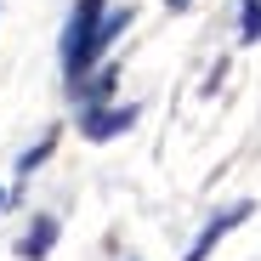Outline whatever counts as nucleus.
Segmentation results:
<instances>
[{
  "mask_svg": "<svg viewBox=\"0 0 261 261\" xmlns=\"http://www.w3.org/2000/svg\"><path fill=\"white\" fill-rule=\"evenodd\" d=\"M97 23H102V0H74L68 29H63V74H68V85H80L91 74V63L102 57L97 51Z\"/></svg>",
  "mask_w": 261,
  "mask_h": 261,
  "instance_id": "f257e3e1",
  "label": "nucleus"
},
{
  "mask_svg": "<svg viewBox=\"0 0 261 261\" xmlns=\"http://www.w3.org/2000/svg\"><path fill=\"white\" fill-rule=\"evenodd\" d=\"M137 125V108H102V102H85V114H80V137L85 142H114V137H125V130Z\"/></svg>",
  "mask_w": 261,
  "mask_h": 261,
  "instance_id": "f03ea898",
  "label": "nucleus"
},
{
  "mask_svg": "<svg viewBox=\"0 0 261 261\" xmlns=\"http://www.w3.org/2000/svg\"><path fill=\"white\" fill-rule=\"evenodd\" d=\"M244 216H255V204H233V210H216L210 222H204V233L193 239V250H188L182 261H210V250L222 244V239H227V233H233V227L244 222Z\"/></svg>",
  "mask_w": 261,
  "mask_h": 261,
  "instance_id": "7ed1b4c3",
  "label": "nucleus"
},
{
  "mask_svg": "<svg viewBox=\"0 0 261 261\" xmlns=\"http://www.w3.org/2000/svg\"><path fill=\"white\" fill-rule=\"evenodd\" d=\"M57 216H34V227L17 239V261H46L51 255V244H57Z\"/></svg>",
  "mask_w": 261,
  "mask_h": 261,
  "instance_id": "20e7f679",
  "label": "nucleus"
},
{
  "mask_svg": "<svg viewBox=\"0 0 261 261\" xmlns=\"http://www.w3.org/2000/svg\"><path fill=\"white\" fill-rule=\"evenodd\" d=\"M239 23H244V46H255V40H261V0H239Z\"/></svg>",
  "mask_w": 261,
  "mask_h": 261,
  "instance_id": "39448f33",
  "label": "nucleus"
},
{
  "mask_svg": "<svg viewBox=\"0 0 261 261\" xmlns=\"http://www.w3.org/2000/svg\"><path fill=\"white\" fill-rule=\"evenodd\" d=\"M51 142H57V137H46V142H40V148H29V153L17 159V188H23V182L34 176V165H46V153H51Z\"/></svg>",
  "mask_w": 261,
  "mask_h": 261,
  "instance_id": "423d86ee",
  "label": "nucleus"
},
{
  "mask_svg": "<svg viewBox=\"0 0 261 261\" xmlns=\"http://www.w3.org/2000/svg\"><path fill=\"white\" fill-rule=\"evenodd\" d=\"M114 80H119V74H114V68H102V74H97L91 85H85V102H102V97L114 91Z\"/></svg>",
  "mask_w": 261,
  "mask_h": 261,
  "instance_id": "0eeeda50",
  "label": "nucleus"
},
{
  "mask_svg": "<svg viewBox=\"0 0 261 261\" xmlns=\"http://www.w3.org/2000/svg\"><path fill=\"white\" fill-rule=\"evenodd\" d=\"M165 6H170V12H182V6H193V0H165Z\"/></svg>",
  "mask_w": 261,
  "mask_h": 261,
  "instance_id": "6e6552de",
  "label": "nucleus"
},
{
  "mask_svg": "<svg viewBox=\"0 0 261 261\" xmlns=\"http://www.w3.org/2000/svg\"><path fill=\"white\" fill-rule=\"evenodd\" d=\"M0 204H6V193H0Z\"/></svg>",
  "mask_w": 261,
  "mask_h": 261,
  "instance_id": "1a4fd4ad",
  "label": "nucleus"
}]
</instances>
